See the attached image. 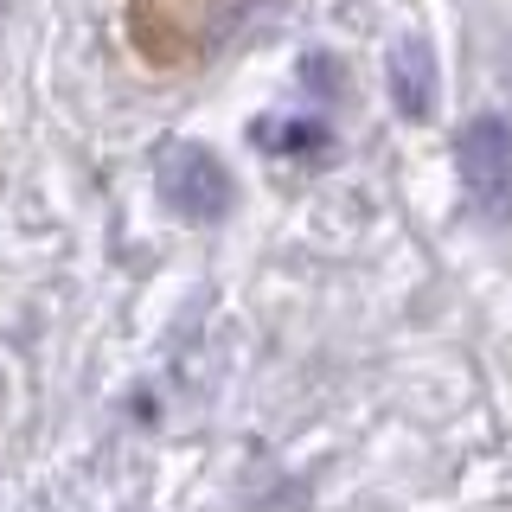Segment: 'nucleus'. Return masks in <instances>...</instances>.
Returning a JSON list of instances; mask_svg holds the SVG:
<instances>
[{"instance_id":"nucleus-1","label":"nucleus","mask_w":512,"mask_h":512,"mask_svg":"<svg viewBox=\"0 0 512 512\" xmlns=\"http://www.w3.org/2000/svg\"><path fill=\"white\" fill-rule=\"evenodd\" d=\"M461 180L480 205L512 199V122L506 116H474L461 128Z\"/></svg>"},{"instance_id":"nucleus-2","label":"nucleus","mask_w":512,"mask_h":512,"mask_svg":"<svg viewBox=\"0 0 512 512\" xmlns=\"http://www.w3.org/2000/svg\"><path fill=\"white\" fill-rule=\"evenodd\" d=\"M167 199L186 205L192 218H218L224 205H231V180H224V167L205 148H186V154H173V167H167Z\"/></svg>"},{"instance_id":"nucleus-3","label":"nucleus","mask_w":512,"mask_h":512,"mask_svg":"<svg viewBox=\"0 0 512 512\" xmlns=\"http://www.w3.org/2000/svg\"><path fill=\"white\" fill-rule=\"evenodd\" d=\"M384 77H391V96H397V109H404V116H429V84H436V71H429V52H423V45L391 52Z\"/></svg>"}]
</instances>
